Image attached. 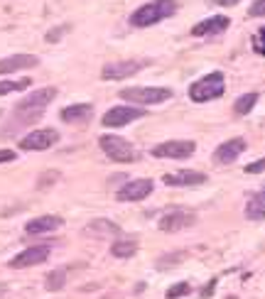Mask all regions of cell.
<instances>
[{
    "mask_svg": "<svg viewBox=\"0 0 265 299\" xmlns=\"http://www.w3.org/2000/svg\"><path fill=\"white\" fill-rule=\"evenodd\" d=\"M260 172H265V157L263 159H258V162L246 164V174H260Z\"/></svg>",
    "mask_w": 265,
    "mask_h": 299,
    "instance_id": "f1b7e54d",
    "label": "cell"
},
{
    "mask_svg": "<svg viewBox=\"0 0 265 299\" xmlns=\"http://www.w3.org/2000/svg\"><path fill=\"white\" fill-rule=\"evenodd\" d=\"M258 93L255 91H251V93H243V96H238L236 103H233V111H236V115H248L255 108V103H258Z\"/></svg>",
    "mask_w": 265,
    "mask_h": 299,
    "instance_id": "44dd1931",
    "label": "cell"
},
{
    "mask_svg": "<svg viewBox=\"0 0 265 299\" xmlns=\"http://www.w3.org/2000/svg\"><path fill=\"white\" fill-rule=\"evenodd\" d=\"M142 115H145V111L133 108V106H113L111 111L103 115V125H106V128H123V125L138 120Z\"/></svg>",
    "mask_w": 265,
    "mask_h": 299,
    "instance_id": "9c48e42d",
    "label": "cell"
},
{
    "mask_svg": "<svg viewBox=\"0 0 265 299\" xmlns=\"http://www.w3.org/2000/svg\"><path fill=\"white\" fill-rule=\"evenodd\" d=\"M56 98V88L54 86H44L40 91H32L27 93L25 98L20 101L17 106H15L13 111V125H32L35 120H40L44 115V108ZM10 125V128H13ZM8 128V130H10Z\"/></svg>",
    "mask_w": 265,
    "mask_h": 299,
    "instance_id": "6da1fadb",
    "label": "cell"
},
{
    "mask_svg": "<svg viewBox=\"0 0 265 299\" xmlns=\"http://www.w3.org/2000/svg\"><path fill=\"white\" fill-rule=\"evenodd\" d=\"M174 13H177V0H153V3L140 5L130 15V25L133 27H150V25H157V22L172 17Z\"/></svg>",
    "mask_w": 265,
    "mask_h": 299,
    "instance_id": "7a4b0ae2",
    "label": "cell"
},
{
    "mask_svg": "<svg viewBox=\"0 0 265 299\" xmlns=\"http://www.w3.org/2000/svg\"><path fill=\"white\" fill-rule=\"evenodd\" d=\"M253 52H258L260 57H265V27H260L253 35Z\"/></svg>",
    "mask_w": 265,
    "mask_h": 299,
    "instance_id": "484cf974",
    "label": "cell"
},
{
    "mask_svg": "<svg viewBox=\"0 0 265 299\" xmlns=\"http://www.w3.org/2000/svg\"><path fill=\"white\" fill-rule=\"evenodd\" d=\"M246 218L248 221H263L265 218V189L255 191L251 199L246 201Z\"/></svg>",
    "mask_w": 265,
    "mask_h": 299,
    "instance_id": "ffe728a7",
    "label": "cell"
},
{
    "mask_svg": "<svg viewBox=\"0 0 265 299\" xmlns=\"http://www.w3.org/2000/svg\"><path fill=\"white\" fill-rule=\"evenodd\" d=\"M37 64H40V59L35 54H13V57L0 59V76L13 74V72H22V69H32Z\"/></svg>",
    "mask_w": 265,
    "mask_h": 299,
    "instance_id": "9a60e30c",
    "label": "cell"
},
{
    "mask_svg": "<svg viewBox=\"0 0 265 299\" xmlns=\"http://www.w3.org/2000/svg\"><path fill=\"white\" fill-rule=\"evenodd\" d=\"M49 257V245H32V248H25L20 255H15L10 260V268L15 270H22V268H32V265H40Z\"/></svg>",
    "mask_w": 265,
    "mask_h": 299,
    "instance_id": "8fae6325",
    "label": "cell"
},
{
    "mask_svg": "<svg viewBox=\"0 0 265 299\" xmlns=\"http://www.w3.org/2000/svg\"><path fill=\"white\" fill-rule=\"evenodd\" d=\"M135 250H138V243L135 241H115L111 245L113 257H130V255H135Z\"/></svg>",
    "mask_w": 265,
    "mask_h": 299,
    "instance_id": "603a6c76",
    "label": "cell"
},
{
    "mask_svg": "<svg viewBox=\"0 0 265 299\" xmlns=\"http://www.w3.org/2000/svg\"><path fill=\"white\" fill-rule=\"evenodd\" d=\"M121 98L128 103H138V106H157L172 98V91L165 86H133V88H123Z\"/></svg>",
    "mask_w": 265,
    "mask_h": 299,
    "instance_id": "277c9868",
    "label": "cell"
},
{
    "mask_svg": "<svg viewBox=\"0 0 265 299\" xmlns=\"http://www.w3.org/2000/svg\"><path fill=\"white\" fill-rule=\"evenodd\" d=\"M207 174L204 172H194V170H180L174 174H165L162 182L167 186H199V184H207Z\"/></svg>",
    "mask_w": 265,
    "mask_h": 299,
    "instance_id": "5bb4252c",
    "label": "cell"
},
{
    "mask_svg": "<svg viewBox=\"0 0 265 299\" xmlns=\"http://www.w3.org/2000/svg\"><path fill=\"white\" fill-rule=\"evenodd\" d=\"M228 25H231V20H228L226 15H214V17H207V20L196 22L194 27H192V35H194V37L219 35V32H223V29H228Z\"/></svg>",
    "mask_w": 265,
    "mask_h": 299,
    "instance_id": "2e32d148",
    "label": "cell"
},
{
    "mask_svg": "<svg viewBox=\"0 0 265 299\" xmlns=\"http://www.w3.org/2000/svg\"><path fill=\"white\" fill-rule=\"evenodd\" d=\"M226 91V79L221 72H211L201 79H196L194 84L189 86V98L194 103H207V101L221 98Z\"/></svg>",
    "mask_w": 265,
    "mask_h": 299,
    "instance_id": "3957f363",
    "label": "cell"
},
{
    "mask_svg": "<svg viewBox=\"0 0 265 299\" xmlns=\"http://www.w3.org/2000/svg\"><path fill=\"white\" fill-rule=\"evenodd\" d=\"M243 152H246V140H243V138H233V140H226V143H221L216 147L214 159H216L219 164H231V162H236Z\"/></svg>",
    "mask_w": 265,
    "mask_h": 299,
    "instance_id": "4fadbf2b",
    "label": "cell"
},
{
    "mask_svg": "<svg viewBox=\"0 0 265 299\" xmlns=\"http://www.w3.org/2000/svg\"><path fill=\"white\" fill-rule=\"evenodd\" d=\"M189 292H192L189 282H177V285L169 287L165 294H167V299H180V297H184V294H189Z\"/></svg>",
    "mask_w": 265,
    "mask_h": 299,
    "instance_id": "d4e9b609",
    "label": "cell"
},
{
    "mask_svg": "<svg viewBox=\"0 0 265 299\" xmlns=\"http://www.w3.org/2000/svg\"><path fill=\"white\" fill-rule=\"evenodd\" d=\"M219 5H223V8H233V5H238L241 0H216Z\"/></svg>",
    "mask_w": 265,
    "mask_h": 299,
    "instance_id": "1f68e13d",
    "label": "cell"
},
{
    "mask_svg": "<svg viewBox=\"0 0 265 299\" xmlns=\"http://www.w3.org/2000/svg\"><path fill=\"white\" fill-rule=\"evenodd\" d=\"M64 282H67V268H56L44 277V285H47L49 292H59L64 287Z\"/></svg>",
    "mask_w": 265,
    "mask_h": 299,
    "instance_id": "7402d4cb",
    "label": "cell"
},
{
    "mask_svg": "<svg viewBox=\"0 0 265 299\" xmlns=\"http://www.w3.org/2000/svg\"><path fill=\"white\" fill-rule=\"evenodd\" d=\"M91 115H94V108L89 103H76V106H67L59 113V118L64 123H86V120H91Z\"/></svg>",
    "mask_w": 265,
    "mask_h": 299,
    "instance_id": "ac0fdd59",
    "label": "cell"
},
{
    "mask_svg": "<svg viewBox=\"0 0 265 299\" xmlns=\"http://www.w3.org/2000/svg\"><path fill=\"white\" fill-rule=\"evenodd\" d=\"M67 29H69L67 25H64V27H54L52 32H49V35H47V37H44V40H47V42H56V40H59V37H62Z\"/></svg>",
    "mask_w": 265,
    "mask_h": 299,
    "instance_id": "f546056e",
    "label": "cell"
},
{
    "mask_svg": "<svg viewBox=\"0 0 265 299\" xmlns=\"http://www.w3.org/2000/svg\"><path fill=\"white\" fill-rule=\"evenodd\" d=\"M15 157L17 155H15L13 150H0V162H13Z\"/></svg>",
    "mask_w": 265,
    "mask_h": 299,
    "instance_id": "4dcf8cb0",
    "label": "cell"
},
{
    "mask_svg": "<svg viewBox=\"0 0 265 299\" xmlns=\"http://www.w3.org/2000/svg\"><path fill=\"white\" fill-rule=\"evenodd\" d=\"M153 194V179H130L115 191L118 201H142Z\"/></svg>",
    "mask_w": 265,
    "mask_h": 299,
    "instance_id": "30bf717a",
    "label": "cell"
},
{
    "mask_svg": "<svg viewBox=\"0 0 265 299\" xmlns=\"http://www.w3.org/2000/svg\"><path fill=\"white\" fill-rule=\"evenodd\" d=\"M64 226V218L62 216H40V218H32L25 223V233L30 236H40V233H52L56 228Z\"/></svg>",
    "mask_w": 265,
    "mask_h": 299,
    "instance_id": "e0dca14e",
    "label": "cell"
},
{
    "mask_svg": "<svg viewBox=\"0 0 265 299\" xmlns=\"http://www.w3.org/2000/svg\"><path fill=\"white\" fill-rule=\"evenodd\" d=\"M30 84H32L30 79H20V81H0V96L13 93V91H25Z\"/></svg>",
    "mask_w": 265,
    "mask_h": 299,
    "instance_id": "cb8c5ba5",
    "label": "cell"
},
{
    "mask_svg": "<svg viewBox=\"0 0 265 299\" xmlns=\"http://www.w3.org/2000/svg\"><path fill=\"white\" fill-rule=\"evenodd\" d=\"M251 17H265V0H255L251 8H248Z\"/></svg>",
    "mask_w": 265,
    "mask_h": 299,
    "instance_id": "83f0119b",
    "label": "cell"
},
{
    "mask_svg": "<svg viewBox=\"0 0 265 299\" xmlns=\"http://www.w3.org/2000/svg\"><path fill=\"white\" fill-rule=\"evenodd\" d=\"M59 143V132L52 128L32 130L20 140V150H30V152H40V150H49L52 145Z\"/></svg>",
    "mask_w": 265,
    "mask_h": 299,
    "instance_id": "ba28073f",
    "label": "cell"
},
{
    "mask_svg": "<svg viewBox=\"0 0 265 299\" xmlns=\"http://www.w3.org/2000/svg\"><path fill=\"white\" fill-rule=\"evenodd\" d=\"M196 150L194 140H167V143L155 145L150 150L153 157H160V159H184V157H192Z\"/></svg>",
    "mask_w": 265,
    "mask_h": 299,
    "instance_id": "8992f818",
    "label": "cell"
},
{
    "mask_svg": "<svg viewBox=\"0 0 265 299\" xmlns=\"http://www.w3.org/2000/svg\"><path fill=\"white\" fill-rule=\"evenodd\" d=\"M196 223V216L192 211H184V209H174L160 218V230L165 233H174V230H182V228H189Z\"/></svg>",
    "mask_w": 265,
    "mask_h": 299,
    "instance_id": "7c38bea8",
    "label": "cell"
},
{
    "mask_svg": "<svg viewBox=\"0 0 265 299\" xmlns=\"http://www.w3.org/2000/svg\"><path fill=\"white\" fill-rule=\"evenodd\" d=\"M118 233H121V226L113 221H106V218H96L86 226V236H94V238H108V236H118Z\"/></svg>",
    "mask_w": 265,
    "mask_h": 299,
    "instance_id": "d6986e66",
    "label": "cell"
},
{
    "mask_svg": "<svg viewBox=\"0 0 265 299\" xmlns=\"http://www.w3.org/2000/svg\"><path fill=\"white\" fill-rule=\"evenodd\" d=\"M98 145L103 150V155L113 159V162H121V164H128V162H135L138 159V152L133 143H128L126 138H118V135H101L98 138Z\"/></svg>",
    "mask_w": 265,
    "mask_h": 299,
    "instance_id": "5b68a950",
    "label": "cell"
},
{
    "mask_svg": "<svg viewBox=\"0 0 265 299\" xmlns=\"http://www.w3.org/2000/svg\"><path fill=\"white\" fill-rule=\"evenodd\" d=\"M184 257H187V253H177V255H165V257H160V260H157V268H160V270H165L167 265H174V262L184 260Z\"/></svg>",
    "mask_w": 265,
    "mask_h": 299,
    "instance_id": "4316f807",
    "label": "cell"
},
{
    "mask_svg": "<svg viewBox=\"0 0 265 299\" xmlns=\"http://www.w3.org/2000/svg\"><path fill=\"white\" fill-rule=\"evenodd\" d=\"M148 61L145 59H126V61H111L101 69V79L106 81H121V79H128L133 74H138L140 69H145Z\"/></svg>",
    "mask_w": 265,
    "mask_h": 299,
    "instance_id": "52a82bcc",
    "label": "cell"
}]
</instances>
